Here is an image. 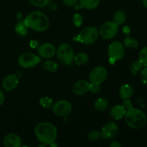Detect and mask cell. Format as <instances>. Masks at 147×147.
Returning a JSON list of instances; mask_svg holds the SVG:
<instances>
[{"label":"cell","instance_id":"cell-1","mask_svg":"<svg viewBox=\"0 0 147 147\" xmlns=\"http://www.w3.org/2000/svg\"><path fill=\"white\" fill-rule=\"evenodd\" d=\"M34 134L39 142L42 144L51 145L56 140L57 130L54 124L44 121L39 123L34 129Z\"/></svg>","mask_w":147,"mask_h":147},{"label":"cell","instance_id":"cell-2","mask_svg":"<svg viewBox=\"0 0 147 147\" xmlns=\"http://www.w3.org/2000/svg\"><path fill=\"white\" fill-rule=\"evenodd\" d=\"M28 28L36 32H44L50 26V20L45 14L40 11L30 13L24 20Z\"/></svg>","mask_w":147,"mask_h":147},{"label":"cell","instance_id":"cell-3","mask_svg":"<svg viewBox=\"0 0 147 147\" xmlns=\"http://www.w3.org/2000/svg\"><path fill=\"white\" fill-rule=\"evenodd\" d=\"M125 121L129 127L134 129H141L146 124L147 118L146 114L142 110L133 108L126 110L125 114Z\"/></svg>","mask_w":147,"mask_h":147},{"label":"cell","instance_id":"cell-4","mask_svg":"<svg viewBox=\"0 0 147 147\" xmlns=\"http://www.w3.org/2000/svg\"><path fill=\"white\" fill-rule=\"evenodd\" d=\"M99 37L98 30L96 27L89 26L81 30L76 40L84 45H92L98 40Z\"/></svg>","mask_w":147,"mask_h":147},{"label":"cell","instance_id":"cell-5","mask_svg":"<svg viewBox=\"0 0 147 147\" xmlns=\"http://www.w3.org/2000/svg\"><path fill=\"white\" fill-rule=\"evenodd\" d=\"M57 57L59 61L66 65H70L73 63L75 53L73 48L67 43H63L57 48Z\"/></svg>","mask_w":147,"mask_h":147},{"label":"cell","instance_id":"cell-6","mask_svg":"<svg viewBox=\"0 0 147 147\" xmlns=\"http://www.w3.org/2000/svg\"><path fill=\"white\" fill-rule=\"evenodd\" d=\"M125 53L124 45L119 41H114L111 43L108 48V56L110 64H115L118 60L123 57Z\"/></svg>","mask_w":147,"mask_h":147},{"label":"cell","instance_id":"cell-7","mask_svg":"<svg viewBox=\"0 0 147 147\" xmlns=\"http://www.w3.org/2000/svg\"><path fill=\"white\" fill-rule=\"evenodd\" d=\"M41 61V57L31 53L22 54L18 58V64L20 67L25 69H30L37 66Z\"/></svg>","mask_w":147,"mask_h":147},{"label":"cell","instance_id":"cell-8","mask_svg":"<svg viewBox=\"0 0 147 147\" xmlns=\"http://www.w3.org/2000/svg\"><path fill=\"white\" fill-rule=\"evenodd\" d=\"M99 35L104 40H111L119 32V26L114 22H104L98 30Z\"/></svg>","mask_w":147,"mask_h":147},{"label":"cell","instance_id":"cell-9","mask_svg":"<svg viewBox=\"0 0 147 147\" xmlns=\"http://www.w3.org/2000/svg\"><path fill=\"white\" fill-rule=\"evenodd\" d=\"M108 77V70L103 66H96L89 73V80L95 84H102Z\"/></svg>","mask_w":147,"mask_h":147},{"label":"cell","instance_id":"cell-10","mask_svg":"<svg viewBox=\"0 0 147 147\" xmlns=\"http://www.w3.org/2000/svg\"><path fill=\"white\" fill-rule=\"evenodd\" d=\"M52 107H53V113L61 117L68 116L71 113L73 109L71 103L66 100H58Z\"/></svg>","mask_w":147,"mask_h":147},{"label":"cell","instance_id":"cell-11","mask_svg":"<svg viewBox=\"0 0 147 147\" xmlns=\"http://www.w3.org/2000/svg\"><path fill=\"white\" fill-rule=\"evenodd\" d=\"M37 53L40 57L45 59L52 58L56 53V48L52 43L45 42L40 45L37 48Z\"/></svg>","mask_w":147,"mask_h":147},{"label":"cell","instance_id":"cell-12","mask_svg":"<svg viewBox=\"0 0 147 147\" xmlns=\"http://www.w3.org/2000/svg\"><path fill=\"white\" fill-rule=\"evenodd\" d=\"M100 133L103 139H113L119 133V126L114 122H109L102 127Z\"/></svg>","mask_w":147,"mask_h":147},{"label":"cell","instance_id":"cell-13","mask_svg":"<svg viewBox=\"0 0 147 147\" xmlns=\"http://www.w3.org/2000/svg\"><path fill=\"white\" fill-rule=\"evenodd\" d=\"M19 84V78L16 75H8L2 81V87L6 91H12Z\"/></svg>","mask_w":147,"mask_h":147},{"label":"cell","instance_id":"cell-14","mask_svg":"<svg viewBox=\"0 0 147 147\" xmlns=\"http://www.w3.org/2000/svg\"><path fill=\"white\" fill-rule=\"evenodd\" d=\"M90 83L87 80H80L76 82L73 86V92L76 96H83L89 91Z\"/></svg>","mask_w":147,"mask_h":147},{"label":"cell","instance_id":"cell-15","mask_svg":"<svg viewBox=\"0 0 147 147\" xmlns=\"http://www.w3.org/2000/svg\"><path fill=\"white\" fill-rule=\"evenodd\" d=\"M22 144V139L16 134H8L4 139V145L6 147H20Z\"/></svg>","mask_w":147,"mask_h":147},{"label":"cell","instance_id":"cell-16","mask_svg":"<svg viewBox=\"0 0 147 147\" xmlns=\"http://www.w3.org/2000/svg\"><path fill=\"white\" fill-rule=\"evenodd\" d=\"M126 113V109L123 107V105H116L111 108L109 111L111 117L115 120H119L124 118Z\"/></svg>","mask_w":147,"mask_h":147},{"label":"cell","instance_id":"cell-17","mask_svg":"<svg viewBox=\"0 0 147 147\" xmlns=\"http://www.w3.org/2000/svg\"><path fill=\"white\" fill-rule=\"evenodd\" d=\"M134 88L133 86L129 84H123L121 86L119 89V96L123 100L130 99L134 94Z\"/></svg>","mask_w":147,"mask_h":147},{"label":"cell","instance_id":"cell-18","mask_svg":"<svg viewBox=\"0 0 147 147\" xmlns=\"http://www.w3.org/2000/svg\"><path fill=\"white\" fill-rule=\"evenodd\" d=\"M109 106V102L105 98H98L94 103V107L99 111H104L107 110Z\"/></svg>","mask_w":147,"mask_h":147},{"label":"cell","instance_id":"cell-19","mask_svg":"<svg viewBox=\"0 0 147 147\" xmlns=\"http://www.w3.org/2000/svg\"><path fill=\"white\" fill-rule=\"evenodd\" d=\"M79 3L86 9H94L99 5L100 0H79Z\"/></svg>","mask_w":147,"mask_h":147},{"label":"cell","instance_id":"cell-20","mask_svg":"<svg viewBox=\"0 0 147 147\" xmlns=\"http://www.w3.org/2000/svg\"><path fill=\"white\" fill-rule=\"evenodd\" d=\"M73 61L78 65H83L89 61V56L86 53H79L75 55Z\"/></svg>","mask_w":147,"mask_h":147},{"label":"cell","instance_id":"cell-21","mask_svg":"<svg viewBox=\"0 0 147 147\" xmlns=\"http://www.w3.org/2000/svg\"><path fill=\"white\" fill-rule=\"evenodd\" d=\"M113 22L117 24L118 26H120L123 24L126 21V13L123 10H117L115 11L113 16Z\"/></svg>","mask_w":147,"mask_h":147},{"label":"cell","instance_id":"cell-22","mask_svg":"<svg viewBox=\"0 0 147 147\" xmlns=\"http://www.w3.org/2000/svg\"><path fill=\"white\" fill-rule=\"evenodd\" d=\"M14 30H15V32L17 34H19L20 36H22V37L26 36L27 34V33H28V27H27V26L24 23V20L19 22L16 24L15 27H14Z\"/></svg>","mask_w":147,"mask_h":147},{"label":"cell","instance_id":"cell-23","mask_svg":"<svg viewBox=\"0 0 147 147\" xmlns=\"http://www.w3.org/2000/svg\"><path fill=\"white\" fill-rule=\"evenodd\" d=\"M42 68L50 73H55L58 69V64L55 61H45L42 64Z\"/></svg>","mask_w":147,"mask_h":147},{"label":"cell","instance_id":"cell-24","mask_svg":"<svg viewBox=\"0 0 147 147\" xmlns=\"http://www.w3.org/2000/svg\"><path fill=\"white\" fill-rule=\"evenodd\" d=\"M123 45L131 49H136L139 47V42L136 39L127 36L123 40Z\"/></svg>","mask_w":147,"mask_h":147},{"label":"cell","instance_id":"cell-25","mask_svg":"<svg viewBox=\"0 0 147 147\" xmlns=\"http://www.w3.org/2000/svg\"><path fill=\"white\" fill-rule=\"evenodd\" d=\"M144 67V66L142 65V63H141L139 60H136V61L133 62V63L131 64L130 70L132 74L136 75L137 74V73H140Z\"/></svg>","mask_w":147,"mask_h":147},{"label":"cell","instance_id":"cell-26","mask_svg":"<svg viewBox=\"0 0 147 147\" xmlns=\"http://www.w3.org/2000/svg\"><path fill=\"white\" fill-rule=\"evenodd\" d=\"M53 99L50 97H42L40 100V105L44 109H50L53 106Z\"/></svg>","mask_w":147,"mask_h":147},{"label":"cell","instance_id":"cell-27","mask_svg":"<svg viewBox=\"0 0 147 147\" xmlns=\"http://www.w3.org/2000/svg\"><path fill=\"white\" fill-rule=\"evenodd\" d=\"M139 61L144 67H147V46L143 47L139 53Z\"/></svg>","mask_w":147,"mask_h":147},{"label":"cell","instance_id":"cell-28","mask_svg":"<svg viewBox=\"0 0 147 147\" xmlns=\"http://www.w3.org/2000/svg\"><path fill=\"white\" fill-rule=\"evenodd\" d=\"M100 137H101V133H100V131H91L88 134V139L90 142H96Z\"/></svg>","mask_w":147,"mask_h":147},{"label":"cell","instance_id":"cell-29","mask_svg":"<svg viewBox=\"0 0 147 147\" xmlns=\"http://www.w3.org/2000/svg\"><path fill=\"white\" fill-rule=\"evenodd\" d=\"M73 24L76 26V27H80L83 23V17L79 13H76L73 15Z\"/></svg>","mask_w":147,"mask_h":147},{"label":"cell","instance_id":"cell-30","mask_svg":"<svg viewBox=\"0 0 147 147\" xmlns=\"http://www.w3.org/2000/svg\"><path fill=\"white\" fill-rule=\"evenodd\" d=\"M30 3L36 7H45L47 6L50 0H30Z\"/></svg>","mask_w":147,"mask_h":147},{"label":"cell","instance_id":"cell-31","mask_svg":"<svg viewBox=\"0 0 147 147\" xmlns=\"http://www.w3.org/2000/svg\"><path fill=\"white\" fill-rule=\"evenodd\" d=\"M100 90H101L100 85L90 83V86H89V91H90L93 93H95V94H97V93H100Z\"/></svg>","mask_w":147,"mask_h":147},{"label":"cell","instance_id":"cell-32","mask_svg":"<svg viewBox=\"0 0 147 147\" xmlns=\"http://www.w3.org/2000/svg\"><path fill=\"white\" fill-rule=\"evenodd\" d=\"M140 78L142 83L147 86V67H143L140 72Z\"/></svg>","mask_w":147,"mask_h":147},{"label":"cell","instance_id":"cell-33","mask_svg":"<svg viewBox=\"0 0 147 147\" xmlns=\"http://www.w3.org/2000/svg\"><path fill=\"white\" fill-rule=\"evenodd\" d=\"M62 1L67 7H74L77 5L78 0H62Z\"/></svg>","mask_w":147,"mask_h":147},{"label":"cell","instance_id":"cell-34","mask_svg":"<svg viewBox=\"0 0 147 147\" xmlns=\"http://www.w3.org/2000/svg\"><path fill=\"white\" fill-rule=\"evenodd\" d=\"M123 106L126 110H129V109H131L133 107V103L129 99H126V100H123Z\"/></svg>","mask_w":147,"mask_h":147},{"label":"cell","instance_id":"cell-35","mask_svg":"<svg viewBox=\"0 0 147 147\" xmlns=\"http://www.w3.org/2000/svg\"><path fill=\"white\" fill-rule=\"evenodd\" d=\"M110 146L111 147H121V144L118 141H112L110 144Z\"/></svg>","mask_w":147,"mask_h":147},{"label":"cell","instance_id":"cell-36","mask_svg":"<svg viewBox=\"0 0 147 147\" xmlns=\"http://www.w3.org/2000/svg\"><path fill=\"white\" fill-rule=\"evenodd\" d=\"M4 100H5V97H4V94L3 93L2 90L0 89V106L1 105H3V103H4Z\"/></svg>","mask_w":147,"mask_h":147},{"label":"cell","instance_id":"cell-37","mask_svg":"<svg viewBox=\"0 0 147 147\" xmlns=\"http://www.w3.org/2000/svg\"><path fill=\"white\" fill-rule=\"evenodd\" d=\"M123 33H124V34H129V33H130V32H131L130 27H129V26H124V27H123Z\"/></svg>","mask_w":147,"mask_h":147},{"label":"cell","instance_id":"cell-38","mask_svg":"<svg viewBox=\"0 0 147 147\" xmlns=\"http://www.w3.org/2000/svg\"><path fill=\"white\" fill-rule=\"evenodd\" d=\"M142 4H143L144 7L147 8V0H142Z\"/></svg>","mask_w":147,"mask_h":147}]
</instances>
